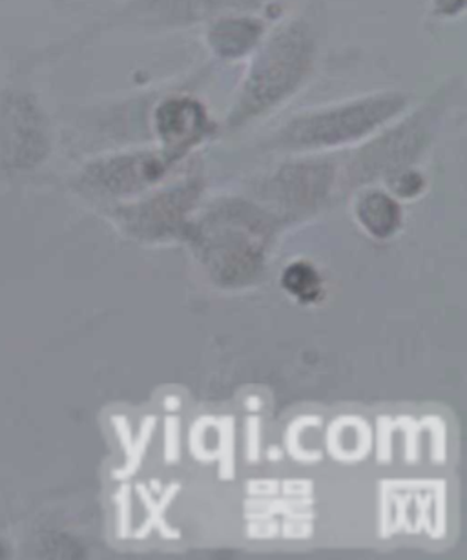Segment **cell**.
Masks as SVG:
<instances>
[{"label":"cell","instance_id":"1","mask_svg":"<svg viewBox=\"0 0 467 560\" xmlns=\"http://www.w3.org/2000/svg\"><path fill=\"white\" fill-rule=\"evenodd\" d=\"M319 51L322 34L307 15H294L269 30L245 61L247 68L220 122L221 133L234 136L283 110L307 89Z\"/></svg>","mask_w":467,"mask_h":560},{"label":"cell","instance_id":"2","mask_svg":"<svg viewBox=\"0 0 467 560\" xmlns=\"http://www.w3.org/2000/svg\"><path fill=\"white\" fill-rule=\"evenodd\" d=\"M412 105L404 90H376L329 105L297 112L261 143L265 152L308 154L367 141Z\"/></svg>","mask_w":467,"mask_h":560},{"label":"cell","instance_id":"3","mask_svg":"<svg viewBox=\"0 0 467 560\" xmlns=\"http://www.w3.org/2000/svg\"><path fill=\"white\" fill-rule=\"evenodd\" d=\"M460 75L444 79L425 100L412 103L404 114L362 143L354 160V174L371 179L374 176L395 177L415 168L442 132L445 121L455 110L462 94Z\"/></svg>","mask_w":467,"mask_h":560},{"label":"cell","instance_id":"4","mask_svg":"<svg viewBox=\"0 0 467 560\" xmlns=\"http://www.w3.org/2000/svg\"><path fill=\"white\" fill-rule=\"evenodd\" d=\"M276 0H122L106 28L183 32L231 13H258Z\"/></svg>","mask_w":467,"mask_h":560},{"label":"cell","instance_id":"5","mask_svg":"<svg viewBox=\"0 0 467 560\" xmlns=\"http://www.w3.org/2000/svg\"><path fill=\"white\" fill-rule=\"evenodd\" d=\"M150 132L166 154L183 161L221 133L209 105L188 90H165L149 110Z\"/></svg>","mask_w":467,"mask_h":560},{"label":"cell","instance_id":"6","mask_svg":"<svg viewBox=\"0 0 467 560\" xmlns=\"http://www.w3.org/2000/svg\"><path fill=\"white\" fill-rule=\"evenodd\" d=\"M177 163L179 160L160 147L127 150L90 165L84 172V183L106 194L138 192L161 182Z\"/></svg>","mask_w":467,"mask_h":560},{"label":"cell","instance_id":"7","mask_svg":"<svg viewBox=\"0 0 467 560\" xmlns=\"http://www.w3.org/2000/svg\"><path fill=\"white\" fill-rule=\"evenodd\" d=\"M269 34V23L254 12L231 13L203 26V45L221 65L247 61Z\"/></svg>","mask_w":467,"mask_h":560},{"label":"cell","instance_id":"8","mask_svg":"<svg viewBox=\"0 0 467 560\" xmlns=\"http://www.w3.org/2000/svg\"><path fill=\"white\" fill-rule=\"evenodd\" d=\"M15 150V160H39L45 152V130L39 112L34 106L17 101L0 106V150Z\"/></svg>","mask_w":467,"mask_h":560},{"label":"cell","instance_id":"9","mask_svg":"<svg viewBox=\"0 0 467 560\" xmlns=\"http://www.w3.org/2000/svg\"><path fill=\"white\" fill-rule=\"evenodd\" d=\"M358 218L376 236H389L400 223V207L382 190H367L358 199Z\"/></svg>","mask_w":467,"mask_h":560},{"label":"cell","instance_id":"10","mask_svg":"<svg viewBox=\"0 0 467 560\" xmlns=\"http://www.w3.org/2000/svg\"><path fill=\"white\" fill-rule=\"evenodd\" d=\"M283 281L294 296L303 298V300H311L318 292V276L314 275L313 269L303 267V265H296L287 270Z\"/></svg>","mask_w":467,"mask_h":560},{"label":"cell","instance_id":"11","mask_svg":"<svg viewBox=\"0 0 467 560\" xmlns=\"http://www.w3.org/2000/svg\"><path fill=\"white\" fill-rule=\"evenodd\" d=\"M423 185H425V182H423L422 174L415 171V168L396 174L393 182H390V187L395 190L396 196H400V198H415V196L422 192Z\"/></svg>","mask_w":467,"mask_h":560},{"label":"cell","instance_id":"12","mask_svg":"<svg viewBox=\"0 0 467 560\" xmlns=\"http://www.w3.org/2000/svg\"><path fill=\"white\" fill-rule=\"evenodd\" d=\"M466 12V0H429V13L439 21L460 19Z\"/></svg>","mask_w":467,"mask_h":560}]
</instances>
